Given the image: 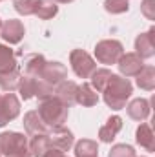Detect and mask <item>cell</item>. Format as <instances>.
<instances>
[{"label": "cell", "instance_id": "1", "mask_svg": "<svg viewBox=\"0 0 155 157\" xmlns=\"http://www.w3.org/2000/svg\"><path fill=\"white\" fill-rule=\"evenodd\" d=\"M131 93H133V84L130 82V78L115 75V73L112 75V78L106 84V88L102 90L104 102L115 112L126 108V101L131 97Z\"/></svg>", "mask_w": 155, "mask_h": 157}, {"label": "cell", "instance_id": "2", "mask_svg": "<svg viewBox=\"0 0 155 157\" xmlns=\"http://www.w3.org/2000/svg\"><path fill=\"white\" fill-rule=\"evenodd\" d=\"M37 113L42 119V122L47 126V130H51L57 126H64L70 115V106H66L59 97L49 95L46 99H40Z\"/></svg>", "mask_w": 155, "mask_h": 157}, {"label": "cell", "instance_id": "3", "mask_svg": "<svg viewBox=\"0 0 155 157\" xmlns=\"http://www.w3.org/2000/svg\"><path fill=\"white\" fill-rule=\"evenodd\" d=\"M0 155L6 157H31L28 148V137L20 132L0 133Z\"/></svg>", "mask_w": 155, "mask_h": 157}, {"label": "cell", "instance_id": "4", "mask_svg": "<svg viewBox=\"0 0 155 157\" xmlns=\"http://www.w3.org/2000/svg\"><path fill=\"white\" fill-rule=\"evenodd\" d=\"M124 53V46L115 39H106V40H100L97 42L95 46V57L100 64H117L119 59L122 57Z\"/></svg>", "mask_w": 155, "mask_h": 157}, {"label": "cell", "instance_id": "5", "mask_svg": "<svg viewBox=\"0 0 155 157\" xmlns=\"http://www.w3.org/2000/svg\"><path fill=\"white\" fill-rule=\"evenodd\" d=\"M70 64H71L73 73L80 78H89L91 73L97 70V62L84 49H73L70 53Z\"/></svg>", "mask_w": 155, "mask_h": 157}, {"label": "cell", "instance_id": "6", "mask_svg": "<svg viewBox=\"0 0 155 157\" xmlns=\"http://www.w3.org/2000/svg\"><path fill=\"white\" fill-rule=\"evenodd\" d=\"M37 77L47 84L49 88H57L62 80L68 78V68L62 64V62H57V60H46V64L42 66V70L39 71Z\"/></svg>", "mask_w": 155, "mask_h": 157}, {"label": "cell", "instance_id": "7", "mask_svg": "<svg viewBox=\"0 0 155 157\" xmlns=\"http://www.w3.org/2000/svg\"><path fill=\"white\" fill-rule=\"evenodd\" d=\"M20 115V101L15 93H2L0 95V128L7 122L15 121Z\"/></svg>", "mask_w": 155, "mask_h": 157}, {"label": "cell", "instance_id": "8", "mask_svg": "<svg viewBox=\"0 0 155 157\" xmlns=\"http://www.w3.org/2000/svg\"><path fill=\"white\" fill-rule=\"evenodd\" d=\"M49 135V141H51V148H57L60 152H70L75 144V137H73V132L64 128V126H57V128H51L47 132Z\"/></svg>", "mask_w": 155, "mask_h": 157}, {"label": "cell", "instance_id": "9", "mask_svg": "<svg viewBox=\"0 0 155 157\" xmlns=\"http://www.w3.org/2000/svg\"><path fill=\"white\" fill-rule=\"evenodd\" d=\"M24 35H26V28L17 18H7L0 26V37L9 44H18L24 39Z\"/></svg>", "mask_w": 155, "mask_h": 157}, {"label": "cell", "instance_id": "10", "mask_svg": "<svg viewBox=\"0 0 155 157\" xmlns=\"http://www.w3.org/2000/svg\"><path fill=\"white\" fill-rule=\"evenodd\" d=\"M135 53L144 60V59H152L155 55V28L152 26L146 33L137 35L135 39Z\"/></svg>", "mask_w": 155, "mask_h": 157}, {"label": "cell", "instance_id": "11", "mask_svg": "<svg viewBox=\"0 0 155 157\" xmlns=\"http://www.w3.org/2000/svg\"><path fill=\"white\" fill-rule=\"evenodd\" d=\"M117 66H119L120 75L128 78V77H135L142 70L144 62H142V59L137 53H122V57L119 59Z\"/></svg>", "mask_w": 155, "mask_h": 157}, {"label": "cell", "instance_id": "12", "mask_svg": "<svg viewBox=\"0 0 155 157\" xmlns=\"http://www.w3.org/2000/svg\"><path fill=\"white\" fill-rule=\"evenodd\" d=\"M77 90H78V84L73 82V80H62L57 88H55V97H59L66 106H73L77 104Z\"/></svg>", "mask_w": 155, "mask_h": 157}, {"label": "cell", "instance_id": "13", "mask_svg": "<svg viewBox=\"0 0 155 157\" xmlns=\"http://www.w3.org/2000/svg\"><path fill=\"white\" fill-rule=\"evenodd\" d=\"M126 110H128V115H130V119L142 122V121H146V119L150 117V112H152V102H150L148 99L139 97V99H133V101L126 106Z\"/></svg>", "mask_w": 155, "mask_h": 157}, {"label": "cell", "instance_id": "14", "mask_svg": "<svg viewBox=\"0 0 155 157\" xmlns=\"http://www.w3.org/2000/svg\"><path fill=\"white\" fill-rule=\"evenodd\" d=\"M120 130H122V117L112 115V117L106 121V124L99 130V141L110 144V143L117 137V133H119Z\"/></svg>", "mask_w": 155, "mask_h": 157}, {"label": "cell", "instance_id": "15", "mask_svg": "<svg viewBox=\"0 0 155 157\" xmlns=\"http://www.w3.org/2000/svg\"><path fill=\"white\" fill-rule=\"evenodd\" d=\"M135 141L146 152H153L155 150V135H153L152 126L146 124V122H141L137 126V132H135Z\"/></svg>", "mask_w": 155, "mask_h": 157}, {"label": "cell", "instance_id": "16", "mask_svg": "<svg viewBox=\"0 0 155 157\" xmlns=\"http://www.w3.org/2000/svg\"><path fill=\"white\" fill-rule=\"evenodd\" d=\"M22 124H24V130H26V133H28L29 137H31V135H37V133H47V132H49L47 126H46V124L42 122V119L39 117L37 110L28 112V113L24 115Z\"/></svg>", "mask_w": 155, "mask_h": 157}, {"label": "cell", "instance_id": "17", "mask_svg": "<svg viewBox=\"0 0 155 157\" xmlns=\"http://www.w3.org/2000/svg\"><path fill=\"white\" fill-rule=\"evenodd\" d=\"M28 148H29L31 157H42L49 148H51L49 135H47V133H37V135H31V139L28 141Z\"/></svg>", "mask_w": 155, "mask_h": 157}, {"label": "cell", "instance_id": "18", "mask_svg": "<svg viewBox=\"0 0 155 157\" xmlns=\"http://www.w3.org/2000/svg\"><path fill=\"white\" fill-rule=\"evenodd\" d=\"M18 93L24 101H29L33 97H37L39 93V78L31 77V75H20V80H18Z\"/></svg>", "mask_w": 155, "mask_h": 157}, {"label": "cell", "instance_id": "19", "mask_svg": "<svg viewBox=\"0 0 155 157\" xmlns=\"http://www.w3.org/2000/svg\"><path fill=\"white\" fill-rule=\"evenodd\" d=\"M15 70H18L17 53L11 48L0 44V75L2 73H9V71H15Z\"/></svg>", "mask_w": 155, "mask_h": 157}, {"label": "cell", "instance_id": "20", "mask_svg": "<svg viewBox=\"0 0 155 157\" xmlns=\"http://www.w3.org/2000/svg\"><path fill=\"white\" fill-rule=\"evenodd\" d=\"M97 102H99L97 91L91 88V84L82 82V84L78 86V90H77V104L86 106V108H91V106H95Z\"/></svg>", "mask_w": 155, "mask_h": 157}, {"label": "cell", "instance_id": "21", "mask_svg": "<svg viewBox=\"0 0 155 157\" xmlns=\"http://www.w3.org/2000/svg\"><path fill=\"white\" fill-rule=\"evenodd\" d=\"M24 75H31V77H37L39 71L42 70V66L46 64V59L44 55L40 53H29L24 57Z\"/></svg>", "mask_w": 155, "mask_h": 157}, {"label": "cell", "instance_id": "22", "mask_svg": "<svg viewBox=\"0 0 155 157\" xmlns=\"http://www.w3.org/2000/svg\"><path fill=\"white\" fill-rule=\"evenodd\" d=\"M135 77H137V86L141 90L152 91L155 88V68L153 66H142V70Z\"/></svg>", "mask_w": 155, "mask_h": 157}, {"label": "cell", "instance_id": "23", "mask_svg": "<svg viewBox=\"0 0 155 157\" xmlns=\"http://www.w3.org/2000/svg\"><path fill=\"white\" fill-rule=\"evenodd\" d=\"M75 146V157H99V144L91 139H80Z\"/></svg>", "mask_w": 155, "mask_h": 157}, {"label": "cell", "instance_id": "24", "mask_svg": "<svg viewBox=\"0 0 155 157\" xmlns=\"http://www.w3.org/2000/svg\"><path fill=\"white\" fill-rule=\"evenodd\" d=\"M59 13V6L53 0H39L37 2V9H35V17H39L40 20H49Z\"/></svg>", "mask_w": 155, "mask_h": 157}, {"label": "cell", "instance_id": "25", "mask_svg": "<svg viewBox=\"0 0 155 157\" xmlns=\"http://www.w3.org/2000/svg\"><path fill=\"white\" fill-rule=\"evenodd\" d=\"M112 71L108 70V68H97L93 73H91V88L95 90V91H100L102 93V90L106 88V84H108V80L112 78Z\"/></svg>", "mask_w": 155, "mask_h": 157}, {"label": "cell", "instance_id": "26", "mask_svg": "<svg viewBox=\"0 0 155 157\" xmlns=\"http://www.w3.org/2000/svg\"><path fill=\"white\" fill-rule=\"evenodd\" d=\"M20 68L15 70V71H9V73H2L0 75V88L7 93H13L17 88H18V80H20Z\"/></svg>", "mask_w": 155, "mask_h": 157}, {"label": "cell", "instance_id": "27", "mask_svg": "<svg viewBox=\"0 0 155 157\" xmlns=\"http://www.w3.org/2000/svg\"><path fill=\"white\" fill-rule=\"evenodd\" d=\"M37 2H39V0H13V7H15V11H17L18 15L29 17V15H35Z\"/></svg>", "mask_w": 155, "mask_h": 157}, {"label": "cell", "instance_id": "28", "mask_svg": "<svg viewBox=\"0 0 155 157\" xmlns=\"http://www.w3.org/2000/svg\"><path fill=\"white\" fill-rule=\"evenodd\" d=\"M104 9L112 15H122L130 9L128 0H104Z\"/></svg>", "mask_w": 155, "mask_h": 157}, {"label": "cell", "instance_id": "29", "mask_svg": "<svg viewBox=\"0 0 155 157\" xmlns=\"http://www.w3.org/2000/svg\"><path fill=\"white\" fill-rule=\"evenodd\" d=\"M108 157H137L135 148L130 144H113Z\"/></svg>", "mask_w": 155, "mask_h": 157}, {"label": "cell", "instance_id": "30", "mask_svg": "<svg viewBox=\"0 0 155 157\" xmlns=\"http://www.w3.org/2000/svg\"><path fill=\"white\" fill-rule=\"evenodd\" d=\"M155 0H142L141 4V11L148 20H155Z\"/></svg>", "mask_w": 155, "mask_h": 157}, {"label": "cell", "instance_id": "31", "mask_svg": "<svg viewBox=\"0 0 155 157\" xmlns=\"http://www.w3.org/2000/svg\"><path fill=\"white\" fill-rule=\"evenodd\" d=\"M42 157H68V155H66L64 152L57 150V148H49V150H47V152H46Z\"/></svg>", "mask_w": 155, "mask_h": 157}, {"label": "cell", "instance_id": "32", "mask_svg": "<svg viewBox=\"0 0 155 157\" xmlns=\"http://www.w3.org/2000/svg\"><path fill=\"white\" fill-rule=\"evenodd\" d=\"M53 2H60V4H71V2H75V0H53Z\"/></svg>", "mask_w": 155, "mask_h": 157}, {"label": "cell", "instance_id": "33", "mask_svg": "<svg viewBox=\"0 0 155 157\" xmlns=\"http://www.w3.org/2000/svg\"><path fill=\"white\" fill-rule=\"evenodd\" d=\"M0 26H2V20H0Z\"/></svg>", "mask_w": 155, "mask_h": 157}, {"label": "cell", "instance_id": "34", "mask_svg": "<svg viewBox=\"0 0 155 157\" xmlns=\"http://www.w3.org/2000/svg\"><path fill=\"white\" fill-rule=\"evenodd\" d=\"M0 2H2V0H0Z\"/></svg>", "mask_w": 155, "mask_h": 157}]
</instances>
